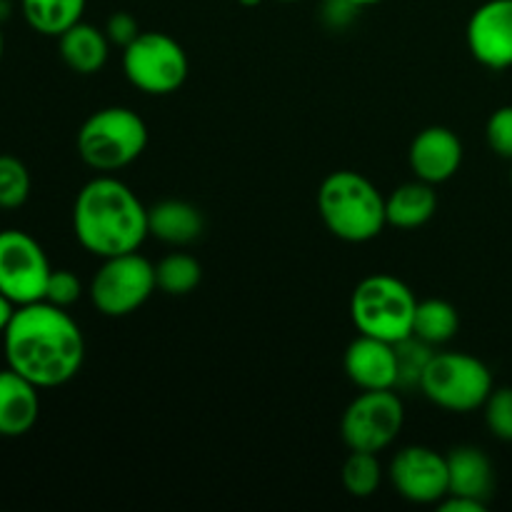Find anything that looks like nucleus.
<instances>
[{
    "label": "nucleus",
    "instance_id": "4",
    "mask_svg": "<svg viewBox=\"0 0 512 512\" xmlns=\"http://www.w3.org/2000/svg\"><path fill=\"white\" fill-rule=\"evenodd\" d=\"M80 160L98 173H118L140 158L148 148V125L125 105L95 110L80 125L75 138Z\"/></svg>",
    "mask_w": 512,
    "mask_h": 512
},
{
    "label": "nucleus",
    "instance_id": "27",
    "mask_svg": "<svg viewBox=\"0 0 512 512\" xmlns=\"http://www.w3.org/2000/svg\"><path fill=\"white\" fill-rule=\"evenodd\" d=\"M83 298V283H80L78 275L73 270H53L45 285V298L50 305H58V308L68 310L70 305H75Z\"/></svg>",
    "mask_w": 512,
    "mask_h": 512
},
{
    "label": "nucleus",
    "instance_id": "37",
    "mask_svg": "<svg viewBox=\"0 0 512 512\" xmlns=\"http://www.w3.org/2000/svg\"><path fill=\"white\" fill-rule=\"evenodd\" d=\"M510 183H512V173H510Z\"/></svg>",
    "mask_w": 512,
    "mask_h": 512
},
{
    "label": "nucleus",
    "instance_id": "24",
    "mask_svg": "<svg viewBox=\"0 0 512 512\" xmlns=\"http://www.w3.org/2000/svg\"><path fill=\"white\" fill-rule=\"evenodd\" d=\"M395 353H398V388H420L425 368L435 355L433 345L410 335V338L395 343Z\"/></svg>",
    "mask_w": 512,
    "mask_h": 512
},
{
    "label": "nucleus",
    "instance_id": "5",
    "mask_svg": "<svg viewBox=\"0 0 512 512\" xmlns=\"http://www.w3.org/2000/svg\"><path fill=\"white\" fill-rule=\"evenodd\" d=\"M418 298L400 278L388 273L368 275L350 295V320L360 335L400 343L413 335Z\"/></svg>",
    "mask_w": 512,
    "mask_h": 512
},
{
    "label": "nucleus",
    "instance_id": "7",
    "mask_svg": "<svg viewBox=\"0 0 512 512\" xmlns=\"http://www.w3.org/2000/svg\"><path fill=\"white\" fill-rule=\"evenodd\" d=\"M158 290L155 265L135 250V253L105 258L90 280V303L105 318H125L133 315L153 298Z\"/></svg>",
    "mask_w": 512,
    "mask_h": 512
},
{
    "label": "nucleus",
    "instance_id": "26",
    "mask_svg": "<svg viewBox=\"0 0 512 512\" xmlns=\"http://www.w3.org/2000/svg\"><path fill=\"white\" fill-rule=\"evenodd\" d=\"M485 425H488L490 435L503 443H512V388L503 385V388H493L483 405Z\"/></svg>",
    "mask_w": 512,
    "mask_h": 512
},
{
    "label": "nucleus",
    "instance_id": "23",
    "mask_svg": "<svg viewBox=\"0 0 512 512\" xmlns=\"http://www.w3.org/2000/svg\"><path fill=\"white\" fill-rule=\"evenodd\" d=\"M383 465H380L378 453H365V450H350L345 458L343 470H340V480L348 495L353 498H373L383 485Z\"/></svg>",
    "mask_w": 512,
    "mask_h": 512
},
{
    "label": "nucleus",
    "instance_id": "35",
    "mask_svg": "<svg viewBox=\"0 0 512 512\" xmlns=\"http://www.w3.org/2000/svg\"><path fill=\"white\" fill-rule=\"evenodd\" d=\"M3 50H5V38H3V28H0V60H3Z\"/></svg>",
    "mask_w": 512,
    "mask_h": 512
},
{
    "label": "nucleus",
    "instance_id": "16",
    "mask_svg": "<svg viewBox=\"0 0 512 512\" xmlns=\"http://www.w3.org/2000/svg\"><path fill=\"white\" fill-rule=\"evenodd\" d=\"M448 460V495L488 503L495 493V470L488 455L475 445H458L445 455Z\"/></svg>",
    "mask_w": 512,
    "mask_h": 512
},
{
    "label": "nucleus",
    "instance_id": "18",
    "mask_svg": "<svg viewBox=\"0 0 512 512\" xmlns=\"http://www.w3.org/2000/svg\"><path fill=\"white\" fill-rule=\"evenodd\" d=\"M110 40L105 30L90 23H75L58 38L60 60L78 75H95L110 58Z\"/></svg>",
    "mask_w": 512,
    "mask_h": 512
},
{
    "label": "nucleus",
    "instance_id": "6",
    "mask_svg": "<svg viewBox=\"0 0 512 512\" xmlns=\"http://www.w3.org/2000/svg\"><path fill=\"white\" fill-rule=\"evenodd\" d=\"M493 388V373L475 355L435 353L418 390L448 413H473L483 408Z\"/></svg>",
    "mask_w": 512,
    "mask_h": 512
},
{
    "label": "nucleus",
    "instance_id": "36",
    "mask_svg": "<svg viewBox=\"0 0 512 512\" xmlns=\"http://www.w3.org/2000/svg\"><path fill=\"white\" fill-rule=\"evenodd\" d=\"M278 3H298V0H278Z\"/></svg>",
    "mask_w": 512,
    "mask_h": 512
},
{
    "label": "nucleus",
    "instance_id": "19",
    "mask_svg": "<svg viewBox=\"0 0 512 512\" xmlns=\"http://www.w3.org/2000/svg\"><path fill=\"white\" fill-rule=\"evenodd\" d=\"M438 213V193L435 185L415 178L413 183H403L385 198V215L388 225L400 230L423 228Z\"/></svg>",
    "mask_w": 512,
    "mask_h": 512
},
{
    "label": "nucleus",
    "instance_id": "8",
    "mask_svg": "<svg viewBox=\"0 0 512 512\" xmlns=\"http://www.w3.org/2000/svg\"><path fill=\"white\" fill-rule=\"evenodd\" d=\"M123 73L133 88L148 95H170L188 80L190 60L183 45L168 33L143 30L123 48Z\"/></svg>",
    "mask_w": 512,
    "mask_h": 512
},
{
    "label": "nucleus",
    "instance_id": "13",
    "mask_svg": "<svg viewBox=\"0 0 512 512\" xmlns=\"http://www.w3.org/2000/svg\"><path fill=\"white\" fill-rule=\"evenodd\" d=\"M463 140L445 125H430L420 130L408 150V165L423 183L440 185L455 178L463 165Z\"/></svg>",
    "mask_w": 512,
    "mask_h": 512
},
{
    "label": "nucleus",
    "instance_id": "3",
    "mask_svg": "<svg viewBox=\"0 0 512 512\" xmlns=\"http://www.w3.org/2000/svg\"><path fill=\"white\" fill-rule=\"evenodd\" d=\"M318 213L325 228L345 243H368L388 225L385 198L355 170H335L320 183Z\"/></svg>",
    "mask_w": 512,
    "mask_h": 512
},
{
    "label": "nucleus",
    "instance_id": "1",
    "mask_svg": "<svg viewBox=\"0 0 512 512\" xmlns=\"http://www.w3.org/2000/svg\"><path fill=\"white\" fill-rule=\"evenodd\" d=\"M5 363L45 388H60L80 373L85 363V338L65 308L38 300L18 305L3 333Z\"/></svg>",
    "mask_w": 512,
    "mask_h": 512
},
{
    "label": "nucleus",
    "instance_id": "9",
    "mask_svg": "<svg viewBox=\"0 0 512 512\" xmlns=\"http://www.w3.org/2000/svg\"><path fill=\"white\" fill-rule=\"evenodd\" d=\"M405 425V405L395 390H363L345 408L340 435L348 450L383 453L398 440Z\"/></svg>",
    "mask_w": 512,
    "mask_h": 512
},
{
    "label": "nucleus",
    "instance_id": "32",
    "mask_svg": "<svg viewBox=\"0 0 512 512\" xmlns=\"http://www.w3.org/2000/svg\"><path fill=\"white\" fill-rule=\"evenodd\" d=\"M15 308H18V305H15L13 300H8L3 293H0V335L5 333L8 323H10V320H13Z\"/></svg>",
    "mask_w": 512,
    "mask_h": 512
},
{
    "label": "nucleus",
    "instance_id": "22",
    "mask_svg": "<svg viewBox=\"0 0 512 512\" xmlns=\"http://www.w3.org/2000/svg\"><path fill=\"white\" fill-rule=\"evenodd\" d=\"M203 280V265L198 263V258L188 253H170L155 265V283L158 290L165 295H190Z\"/></svg>",
    "mask_w": 512,
    "mask_h": 512
},
{
    "label": "nucleus",
    "instance_id": "12",
    "mask_svg": "<svg viewBox=\"0 0 512 512\" xmlns=\"http://www.w3.org/2000/svg\"><path fill=\"white\" fill-rule=\"evenodd\" d=\"M468 50L490 70L512 68V0H485L465 28Z\"/></svg>",
    "mask_w": 512,
    "mask_h": 512
},
{
    "label": "nucleus",
    "instance_id": "30",
    "mask_svg": "<svg viewBox=\"0 0 512 512\" xmlns=\"http://www.w3.org/2000/svg\"><path fill=\"white\" fill-rule=\"evenodd\" d=\"M355 13H360V5L353 0H325L323 3V20L335 30H343L355 20Z\"/></svg>",
    "mask_w": 512,
    "mask_h": 512
},
{
    "label": "nucleus",
    "instance_id": "33",
    "mask_svg": "<svg viewBox=\"0 0 512 512\" xmlns=\"http://www.w3.org/2000/svg\"><path fill=\"white\" fill-rule=\"evenodd\" d=\"M353 3H358L360 8H368V5H378L383 3V0H353Z\"/></svg>",
    "mask_w": 512,
    "mask_h": 512
},
{
    "label": "nucleus",
    "instance_id": "10",
    "mask_svg": "<svg viewBox=\"0 0 512 512\" xmlns=\"http://www.w3.org/2000/svg\"><path fill=\"white\" fill-rule=\"evenodd\" d=\"M50 260L43 245L25 230H0V293L15 305H30L45 298Z\"/></svg>",
    "mask_w": 512,
    "mask_h": 512
},
{
    "label": "nucleus",
    "instance_id": "2",
    "mask_svg": "<svg viewBox=\"0 0 512 512\" xmlns=\"http://www.w3.org/2000/svg\"><path fill=\"white\" fill-rule=\"evenodd\" d=\"M73 233L100 260L135 253L150 235L148 208L123 180L98 175L75 195Z\"/></svg>",
    "mask_w": 512,
    "mask_h": 512
},
{
    "label": "nucleus",
    "instance_id": "15",
    "mask_svg": "<svg viewBox=\"0 0 512 512\" xmlns=\"http://www.w3.org/2000/svg\"><path fill=\"white\" fill-rule=\"evenodd\" d=\"M38 385L13 368L0 370V438H23L40 415Z\"/></svg>",
    "mask_w": 512,
    "mask_h": 512
},
{
    "label": "nucleus",
    "instance_id": "25",
    "mask_svg": "<svg viewBox=\"0 0 512 512\" xmlns=\"http://www.w3.org/2000/svg\"><path fill=\"white\" fill-rule=\"evenodd\" d=\"M30 173L20 158L0 153V210H15L28 203Z\"/></svg>",
    "mask_w": 512,
    "mask_h": 512
},
{
    "label": "nucleus",
    "instance_id": "29",
    "mask_svg": "<svg viewBox=\"0 0 512 512\" xmlns=\"http://www.w3.org/2000/svg\"><path fill=\"white\" fill-rule=\"evenodd\" d=\"M140 33H143V30H140L138 20H135L130 13H125V10L113 13L108 18V23H105V35H108L110 43L120 45V48L133 43Z\"/></svg>",
    "mask_w": 512,
    "mask_h": 512
},
{
    "label": "nucleus",
    "instance_id": "17",
    "mask_svg": "<svg viewBox=\"0 0 512 512\" xmlns=\"http://www.w3.org/2000/svg\"><path fill=\"white\" fill-rule=\"evenodd\" d=\"M148 230L160 243L183 248L203 235L205 218L188 200H160L148 208Z\"/></svg>",
    "mask_w": 512,
    "mask_h": 512
},
{
    "label": "nucleus",
    "instance_id": "21",
    "mask_svg": "<svg viewBox=\"0 0 512 512\" xmlns=\"http://www.w3.org/2000/svg\"><path fill=\"white\" fill-rule=\"evenodd\" d=\"M460 330V315L458 308L448 300L428 298L420 300L415 308L413 320V335L428 345H445L458 335Z\"/></svg>",
    "mask_w": 512,
    "mask_h": 512
},
{
    "label": "nucleus",
    "instance_id": "20",
    "mask_svg": "<svg viewBox=\"0 0 512 512\" xmlns=\"http://www.w3.org/2000/svg\"><path fill=\"white\" fill-rule=\"evenodd\" d=\"M88 0H20L23 18L35 33L60 38L68 28L83 20Z\"/></svg>",
    "mask_w": 512,
    "mask_h": 512
},
{
    "label": "nucleus",
    "instance_id": "14",
    "mask_svg": "<svg viewBox=\"0 0 512 512\" xmlns=\"http://www.w3.org/2000/svg\"><path fill=\"white\" fill-rule=\"evenodd\" d=\"M345 375L360 390H395L398 388V353L395 343L358 335L348 345L343 358Z\"/></svg>",
    "mask_w": 512,
    "mask_h": 512
},
{
    "label": "nucleus",
    "instance_id": "28",
    "mask_svg": "<svg viewBox=\"0 0 512 512\" xmlns=\"http://www.w3.org/2000/svg\"><path fill=\"white\" fill-rule=\"evenodd\" d=\"M485 140L498 158L512 160V105L493 110L485 123Z\"/></svg>",
    "mask_w": 512,
    "mask_h": 512
},
{
    "label": "nucleus",
    "instance_id": "11",
    "mask_svg": "<svg viewBox=\"0 0 512 512\" xmlns=\"http://www.w3.org/2000/svg\"><path fill=\"white\" fill-rule=\"evenodd\" d=\"M388 480L408 503L438 505L448 495V460L428 445H408L390 460Z\"/></svg>",
    "mask_w": 512,
    "mask_h": 512
},
{
    "label": "nucleus",
    "instance_id": "34",
    "mask_svg": "<svg viewBox=\"0 0 512 512\" xmlns=\"http://www.w3.org/2000/svg\"><path fill=\"white\" fill-rule=\"evenodd\" d=\"M240 5H245V8H255V5H260L263 0H238Z\"/></svg>",
    "mask_w": 512,
    "mask_h": 512
},
{
    "label": "nucleus",
    "instance_id": "31",
    "mask_svg": "<svg viewBox=\"0 0 512 512\" xmlns=\"http://www.w3.org/2000/svg\"><path fill=\"white\" fill-rule=\"evenodd\" d=\"M435 508L440 512H485L488 510V503H480V500H473V498H463V495H445Z\"/></svg>",
    "mask_w": 512,
    "mask_h": 512
}]
</instances>
